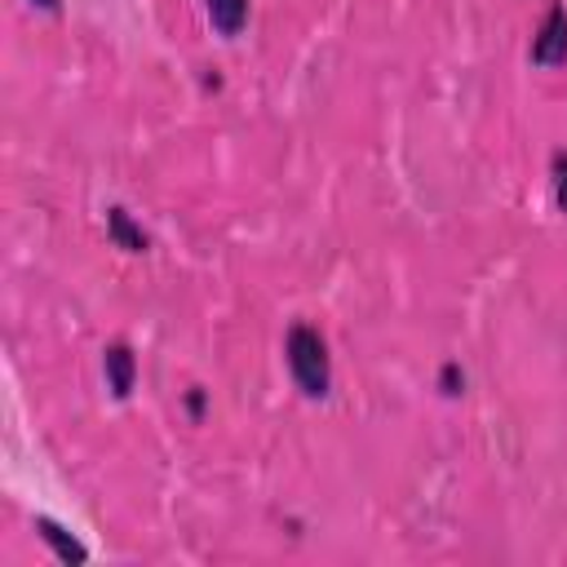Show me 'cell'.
<instances>
[{
    "label": "cell",
    "mask_w": 567,
    "mask_h": 567,
    "mask_svg": "<svg viewBox=\"0 0 567 567\" xmlns=\"http://www.w3.org/2000/svg\"><path fill=\"white\" fill-rule=\"evenodd\" d=\"M532 62H536V66H558V62H567V9H563V4H554L549 18L540 22V31H536V40H532Z\"/></svg>",
    "instance_id": "2"
},
{
    "label": "cell",
    "mask_w": 567,
    "mask_h": 567,
    "mask_svg": "<svg viewBox=\"0 0 567 567\" xmlns=\"http://www.w3.org/2000/svg\"><path fill=\"white\" fill-rule=\"evenodd\" d=\"M102 372L111 381V394L115 399H128V390H133V350L128 346H111L106 359H102Z\"/></svg>",
    "instance_id": "3"
},
{
    "label": "cell",
    "mask_w": 567,
    "mask_h": 567,
    "mask_svg": "<svg viewBox=\"0 0 567 567\" xmlns=\"http://www.w3.org/2000/svg\"><path fill=\"white\" fill-rule=\"evenodd\" d=\"M35 532H40V540H49V545H53V554H58L62 563H75V567H80V563L89 558V549H84L75 536H66L53 518H35Z\"/></svg>",
    "instance_id": "4"
},
{
    "label": "cell",
    "mask_w": 567,
    "mask_h": 567,
    "mask_svg": "<svg viewBox=\"0 0 567 567\" xmlns=\"http://www.w3.org/2000/svg\"><path fill=\"white\" fill-rule=\"evenodd\" d=\"M208 18L221 35H239L248 22V0H208Z\"/></svg>",
    "instance_id": "6"
},
{
    "label": "cell",
    "mask_w": 567,
    "mask_h": 567,
    "mask_svg": "<svg viewBox=\"0 0 567 567\" xmlns=\"http://www.w3.org/2000/svg\"><path fill=\"white\" fill-rule=\"evenodd\" d=\"M190 412H195V416L204 412V394H199V390H190Z\"/></svg>",
    "instance_id": "9"
},
{
    "label": "cell",
    "mask_w": 567,
    "mask_h": 567,
    "mask_svg": "<svg viewBox=\"0 0 567 567\" xmlns=\"http://www.w3.org/2000/svg\"><path fill=\"white\" fill-rule=\"evenodd\" d=\"M35 4H44V9H49V13H53V9H58V0H35Z\"/></svg>",
    "instance_id": "10"
},
{
    "label": "cell",
    "mask_w": 567,
    "mask_h": 567,
    "mask_svg": "<svg viewBox=\"0 0 567 567\" xmlns=\"http://www.w3.org/2000/svg\"><path fill=\"white\" fill-rule=\"evenodd\" d=\"M106 235L120 244V248H128V252H146V235H142V226H133V217L124 213V208H111L106 213Z\"/></svg>",
    "instance_id": "5"
},
{
    "label": "cell",
    "mask_w": 567,
    "mask_h": 567,
    "mask_svg": "<svg viewBox=\"0 0 567 567\" xmlns=\"http://www.w3.org/2000/svg\"><path fill=\"white\" fill-rule=\"evenodd\" d=\"M439 385H443V394H461V390H465V372H461L456 363H447V368L439 372Z\"/></svg>",
    "instance_id": "8"
},
{
    "label": "cell",
    "mask_w": 567,
    "mask_h": 567,
    "mask_svg": "<svg viewBox=\"0 0 567 567\" xmlns=\"http://www.w3.org/2000/svg\"><path fill=\"white\" fill-rule=\"evenodd\" d=\"M284 350H288V372H292V381L301 385V394L323 399V394L332 390V363H328V346H323L319 328L292 323Z\"/></svg>",
    "instance_id": "1"
},
{
    "label": "cell",
    "mask_w": 567,
    "mask_h": 567,
    "mask_svg": "<svg viewBox=\"0 0 567 567\" xmlns=\"http://www.w3.org/2000/svg\"><path fill=\"white\" fill-rule=\"evenodd\" d=\"M549 173H554V199H558V208L567 213V151H558V155H554Z\"/></svg>",
    "instance_id": "7"
}]
</instances>
